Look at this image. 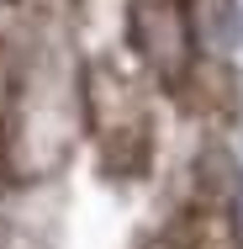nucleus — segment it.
<instances>
[{"mask_svg": "<svg viewBox=\"0 0 243 249\" xmlns=\"http://www.w3.org/2000/svg\"><path fill=\"white\" fill-rule=\"evenodd\" d=\"M127 53L180 111L201 122L238 111L233 0H127Z\"/></svg>", "mask_w": 243, "mask_h": 249, "instance_id": "f257e3e1", "label": "nucleus"}, {"mask_svg": "<svg viewBox=\"0 0 243 249\" xmlns=\"http://www.w3.org/2000/svg\"><path fill=\"white\" fill-rule=\"evenodd\" d=\"M16 133H21V64H16L11 43L0 37V175L11 164Z\"/></svg>", "mask_w": 243, "mask_h": 249, "instance_id": "20e7f679", "label": "nucleus"}, {"mask_svg": "<svg viewBox=\"0 0 243 249\" xmlns=\"http://www.w3.org/2000/svg\"><path fill=\"white\" fill-rule=\"evenodd\" d=\"M80 111L106 180H143L153 170L159 122H153V85L132 58H90L80 74Z\"/></svg>", "mask_w": 243, "mask_h": 249, "instance_id": "f03ea898", "label": "nucleus"}, {"mask_svg": "<svg viewBox=\"0 0 243 249\" xmlns=\"http://www.w3.org/2000/svg\"><path fill=\"white\" fill-rule=\"evenodd\" d=\"M138 249H243V217L233 191L217 180H195L138 239Z\"/></svg>", "mask_w": 243, "mask_h": 249, "instance_id": "7ed1b4c3", "label": "nucleus"}, {"mask_svg": "<svg viewBox=\"0 0 243 249\" xmlns=\"http://www.w3.org/2000/svg\"><path fill=\"white\" fill-rule=\"evenodd\" d=\"M0 5H11V11H69V5H80V0H0Z\"/></svg>", "mask_w": 243, "mask_h": 249, "instance_id": "39448f33", "label": "nucleus"}]
</instances>
